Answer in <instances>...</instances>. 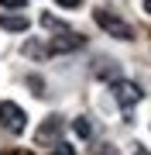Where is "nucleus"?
Returning a JSON list of instances; mask_svg holds the SVG:
<instances>
[{
    "label": "nucleus",
    "mask_w": 151,
    "mask_h": 155,
    "mask_svg": "<svg viewBox=\"0 0 151 155\" xmlns=\"http://www.w3.org/2000/svg\"><path fill=\"white\" fill-rule=\"evenodd\" d=\"M110 93H113V100H117V107L120 110H131V107H137L141 104V86L137 83H131V79H113L110 83Z\"/></svg>",
    "instance_id": "obj_3"
},
{
    "label": "nucleus",
    "mask_w": 151,
    "mask_h": 155,
    "mask_svg": "<svg viewBox=\"0 0 151 155\" xmlns=\"http://www.w3.org/2000/svg\"><path fill=\"white\" fill-rule=\"evenodd\" d=\"M45 45H38V41H28V45H24V55H31V59H41V55H45Z\"/></svg>",
    "instance_id": "obj_10"
},
{
    "label": "nucleus",
    "mask_w": 151,
    "mask_h": 155,
    "mask_svg": "<svg viewBox=\"0 0 151 155\" xmlns=\"http://www.w3.org/2000/svg\"><path fill=\"white\" fill-rule=\"evenodd\" d=\"M96 155H117V148H113V145H100V148H96Z\"/></svg>",
    "instance_id": "obj_13"
},
{
    "label": "nucleus",
    "mask_w": 151,
    "mask_h": 155,
    "mask_svg": "<svg viewBox=\"0 0 151 155\" xmlns=\"http://www.w3.org/2000/svg\"><path fill=\"white\" fill-rule=\"evenodd\" d=\"M0 127L11 134H24V127H28V114H24L21 104H14V100H0Z\"/></svg>",
    "instance_id": "obj_2"
},
{
    "label": "nucleus",
    "mask_w": 151,
    "mask_h": 155,
    "mask_svg": "<svg viewBox=\"0 0 151 155\" xmlns=\"http://www.w3.org/2000/svg\"><path fill=\"white\" fill-rule=\"evenodd\" d=\"M28 0H0V7H11V11H21Z\"/></svg>",
    "instance_id": "obj_11"
},
{
    "label": "nucleus",
    "mask_w": 151,
    "mask_h": 155,
    "mask_svg": "<svg viewBox=\"0 0 151 155\" xmlns=\"http://www.w3.org/2000/svg\"><path fill=\"white\" fill-rule=\"evenodd\" d=\"M0 28H4V31H28V28H31V21H28V14L0 11Z\"/></svg>",
    "instance_id": "obj_6"
},
{
    "label": "nucleus",
    "mask_w": 151,
    "mask_h": 155,
    "mask_svg": "<svg viewBox=\"0 0 151 155\" xmlns=\"http://www.w3.org/2000/svg\"><path fill=\"white\" fill-rule=\"evenodd\" d=\"M93 17H96V24H100L106 35H113V38H120V41H131V38H134L131 24L124 21L120 14H113L110 7H96V11H93Z\"/></svg>",
    "instance_id": "obj_1"
},
{
    "label": "nucleus",
    "mask_w": 151,
    "mask_h": 155,
    "mask_svg": "<svg viewBox=\"0 0 151 155\" xmlns=\"http://www.w3.org/2000/svg\"><path fill=\"white\" fill-rule=\"evenodd\" d=\"M58 7H65V11H72V7H83V0H55Z\"/></svg>",
    "instance_id": "obj_12"
},
{
    "label": "nucleus",
    "mask_w": 151,
    "mask_h": 155,
    "mask_svg": "<svg viewBox=\"0 0 151 155\" xmlns=\"http://www.w3.org/2000/svg\"><path fill=\"white\" fill-rule=\"evenodd\" d=\"M72 131L79 134V138H93V121H90V117H76V121H72Z\"/></svg>",
    "instance_id": "obj_8"
},
{
    "label": "nucleus",
    "mask_w": 151,
    "mask_h": 155,
    "mask_svg": "<svg viewBox=\"0 0 151 155\" xmlns=\"http://www.w3.org/2000/svg\"><path fill=\"white\" fill-rule=\"evenodd\" d=\"M58 134H62V117L58 114H48L45 121H41V127L34 131V141H38V145H52V141H58Z\"/></svg>",
    "instance_id": "obj_5"
},
{
    "label": "nucleus",
    "mask_w": 151,
    "mask_h": 155,
    "mask_svg": "<svg viewBox=\"0 0 151 155\" xmlns=\"http://www.w3.org/2000/svg\"><path fill=\"white\" fill-rule=\"evenodd\" d=\"M86 38L83 35H76V31H55L52 35V41H48V52H76V48H83Z\"/></svg>",
    "instance_id": "obj_4"
},
{
    "label": "nucleus",
    "mask_w": 151,
    "mask_h": 155,
    "mask_svg": "<svg viewBox=\"0 0 151 155\" xmlns=\"http://www.w3.org/2000/svg\"><path fill=\"white\" fill-rule=\"evenodd\" d=\"M96 76H103V79H110V83H113V79H120V66H117V62L100 59V62H96Z\"/></svg>",
    "instance_id": "obj_7"
},
{
    "label": "nucleus",
    "mask_w": 151,
    "mask_h": 155,
    "mask_svg": "<svg viewBox=\"0 0 151 155\" xmlns=\"http://www.w3.org/2000/svg\"><path fill=\"white\" fill-rule=\"evenodd\" d=\"M144 11H148V14H151V0H144Z\"/></svg>",
    "instance_id": "obj_14"
},
{
    "label": "nucleus",
    "mask_w": 151,
    "mask_h": 155,
    "mask_svg": "<svg viewBox=\"0 0 151 155\" xmlns=\"http://www.w3.org/2000/svg\"><path fill=\"white\" fill-rule=\"evenodd\" d=\"M41 24H45L48 31H65V21H58V17H55V14H48V11L41 14Z\"/></svg>",
    "instance_id": "obj_9"
}]
</instances>
